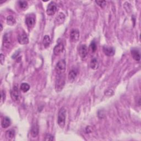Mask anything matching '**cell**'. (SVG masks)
<instances>
[{"mask_svg":"<svg viewBox=\"0 0 141 141\" xmlns=\"http://www.w3.org/2000/svg\"><path fill=\"white\" fill-rule=\"evenodd\" d=\"M66 110L64 107H62L59 110V114H58L57 118V123L59 126L63 128L66 123Z\"/></svg>","mask_w":141,"mask_h":141,"instance_id":"cell-1","label":"cell"},{"mask_svg":"<svg viewBox=\"0 0 141 141\" xmlns=\"http://www.w3.org/2000/svg\"><path fill=\"white\" fill-rule=\"evenodd\" d=\"M66 63L65 60H61L56 65L55 70L58 75H62L66 71Z\"/></svg>","mask_w":141,"mask_h":141,"instance_id":"cell-2","label":"cell"},{"mask_svg":"<svg viewBox=\"0 0 141 141\" xmlns=\"http://www.w3.org/2000/svg\"><path fill=\"white\" fill-rule=\"evenodd\" d=\"M65 81L64 77L62 75H59L58 76L55 84V89L57 92H59L62 90L65 85Z\"/></svg>","mask_w":141,"mask_h":141,"instance_id":"cell-3","label":"cell"},{"mask_svg":"<svg viewBox=\"0 0 141 141\" xmlns=\"http://www.w3.org/2000/svg\"><path fill=\"white\" fill-rule=\"evenodd\" d=\"M11 96L12 98V99L13 100V101L15 103H19L20 101V96L19 93V90L17 86H14L13 89L11 90Z\"/></svg>","mask_w":141,"mask_h":141,"instance_id":"cell-4","label":"cell"},{"mask_svg":"<svg viewBox=\"0 0 141 141\" xmlns=\"http://www.w3.org/2000/svg\"><path fill=\"white\" fill-rule=\"evenodd\" d=\"M80 33L77 29H72L70 32V40L73 43H76L78 41L80 38Z\"/></svg>","mask_w":141,"mask_h":141,"instance_id":"cell-5","label":"cell"},{"mask_svg":"<svg viewBox=\"0 0 141 141\" xmlns=\"http://www.w3.org/2000/svg\"><path fill=\"white\" fill-rule=\"evenodd\" d=\"M57 11L56 4L54 2H51L48 6L46 13L49 15H52Z\"/></svg>","mask_w":141,"mask_h":141,"instance_id":"cell-6","label":"cell"},{"mask_svg":"<svg viewBox=\"0 0 141 141\" xmlns=\"http://www.w3.org/2000/svg\"><path fill=\"white\" fill-rule=\"evenodd\" d=\"M79 55L82 60H84L88 55V48L85 45H81L78 48Z\"/></svg>","mask_w":141,"mask_h":141,"instance_id":"cell-7","label":"cell"},{"mask_svg":"<svg viewBox=\"0 0 141 141\" xmlns=\"http://www.w3.org/2000/svg\"><path fill=\"white\" fill-rule=\"evenodd\" d=\"M26 23L29 28H32L35 23V19L33 14H28L26 16Z\"/></svg>","mask_w":141,"mask_h":141,"instance_id":"cell-8","label":"cell"},{"mask_svg":"<svg viewBox=\"0 0 141 141\" xmlns=\"http://www.w3.org/2000/svg\"><path fill=\"white\" fill-rule=\"evenodd\" d=\"M103 52L107 56H113L115 53V50L113 47L109 46H104L103 48Z\"/></svg>","mask_w":141,"mask_h":141,"instance_id":"cell-9","label":"cell"},{"mask_svg":"<svg viewBox=\"0 0 141 141\" xmlns=\"http://www.w3.org/2000/svg\"><path fill=\"white\" fill-rule=\"evenodd\" d=\"M18 41L20 44L26 45L29 43V38L26 33H23L18 35Z\"/></svg>","mask_w":141,"mask_h":141,"instance_id":"cell-10","label":"cell"},{"mask_svg":"<svg viewBox=\"0 0 141 141\" xmlns=\"http://www.w3.org/2000/svg\"><path fill=\"white\" fill-rule=\"evenodd\" d=\"M64 50V46L62 43H59L53 49V53L56 56L60 55Z\"/></svg>","mask_w":141,"mask_h":141,"instance_id":"cell-11","label":"cell"},{"mask_svg":"<svg viewBox=\"0 0 141 141\" xmlns=\"http://www.w3.org/2000/svg\"><path fill=\"white\" fill-rule=\"evenodd\" d=\"M65 15L64 14V13H60L59 14H58L56 17V18L55 19V23L57 25H60L61 24H62L65 20Z\"/></svg>","mask_w":141,"mask_h":141,"instance_id":"cell-12","label":"cell"},{"mask_svg":"<svg viewBox=\"0 0 141 141\" xmlns=\"http://www.w3.org/2000/svg\"><path fill=\"white\" fill-rule=\"evenodd\" d=\"M131 55L132 57H133V59L136 60V61H139L140 59V56L139 54V52L138 50L137 49H133L131 50Z\"/></svg>","mask_w":141,"mask_h":141,"instance_id":"cell-13","label":"cell"},{"mask_svg":"<svg viewBox=\"0 0 141 141\" xmlns=\"http://www.w3.org/2000/svg\"><path fill=\"white\" fill-rule=\"evenodd\" d=\"M11 125V121L10 119L8 117H4L1 121L2 127L4 128H6L9 126H10Z\"/></svg>","mask_w":141,"mask_h":141,"instance_id":"cell-14","label":"cell"},{"mask_svg":"<svg viewBox=\"0 0 141 141\" xmlns=\"http://www.w3.org/2000/svg\"><path fill=\"white\" fill-rule=\"evenodd\" d=\"M39 134V127L36 125L34 124L32 126L31 129V135L33 137H36Z\"/></svg>","mask_w":141,"mask_h":141,"instance_id":"cell-15","label":"cell"},{"mask_svg":"<svg viewBox=\"0 0 141 141\" xmlns=\"http://www.w3.org/2000/svg\"><path fill=\"white\" fill-rule=\"evenodd\" d=\"M90 68L93 69H97L99 67V62L98 61V60L95 58L92 59L90 62Z\"/></svg>","mask_w":141,"mask_h":141,"instance_id":"cell-16","label":"cell"},{"mask_svg":"<svg viewBox=\"0 0 141 141\" xmlns=\"http://www.w3.org/2000/svg\"><path fill=\"white\" fill-rule=\"evenodd\" d=\"M15 136V131L14 130L10 129L9 130H7L6 132V137L8 140H11L14 138Z\"/></svg>","mask_w":141,"mask_h":141,"instance_id":"cell-17","label":"cell"},{"mask_svg":"<svg viewBox=\"0 0 141 141\" xmlns=\"http://www.w3.org/2000/svg\"><path fill=\"white\" fill-rule=\"evenodd\" d=\"M43 43L45 48H47L50 46V45L51 44V39L48 35H46L44 36L43 41Z\"/></svg>","mask_w":141,"mask_h":141,"instance_id":"cell-18","label":"cell"},{"mask_svg":"<svg viewBox=\"0 0 141 141\" xmlns=\"http://www.w3.org/2000/svg\"><path fill=\"white\" fill-rule=\"evenodd\" d=\"M77 75V71L76 69H72L70 71L68 74V79L70 81H73Z\"/></svg>","mask_w":141,"mask_h":141,"instance_id":"cell-19","label":"cell"},{"mask_svg":"<svg viewBox=\"0 0 141 141\" xmlns=\"http://www.w3.org/2000/svg\"><path fill=\"white\" fill-rule=\"evenodd\" d=\"M11 43V38L10 36L8 34H5L3 36V45L4 46H6V45H9Z\"/></svg>","mask_w":141,"mask_h":141,"instance_id":"cell-20","label":"cell"},{"mask_svg":"<svg viewBox=\"0 0 141 141\" xmlns=\"http://www.w3.org/2000/svg\"><path fill=\"white\" fill-rule=\"evenodd\" d=\"M20 89L23 92L26 93L30 89V85L27 83H23L22 84L20 85Z\"/></svg>","mask_w":141,"mask_h":141,"instance_id":"cell-21","label":"cell"},{"mask_svg":"<svg viewBox=\"0 0 141 141\" xmlns=\"http://www.w3.org/2000/svg\"><path fill=\"white\" fill-rule=\"evenodd\" d=\"M7 23L9 26H13L16 23V20L13 16L9 15L7 17Z\"/></svg>","mask_w":141,"mask_h":141,"instance_id":"cell-22","label":"cell"},{"mask_svg":"<svg viewBox=\"0 0 141 141\" xmlns=\"http://www.w3.org/2000/svg\"><path fill=\"white\" fill-rule=\"evenodd\" d=\"M18 5L22 10H26L28 8V2L25 1H19L18 2Z\"/></svg>","mask_w":141,"mask_h":141,"instance_id":"cell-23","label":"cell"},{"mask_svg":"<svg viewBox=\"0 0 141 141\" xmlns=\"http://www.w3.org/2000/svg\"><path fill=\"white\" fill-rule=\"evenodd\" d=\"M90 49L91 50V51H92V52H93L96 51L97 49V46L96 43H95V41H93V42H92V43L90 44Z\"/></svg>","mask_w":141,"mask_h":141,"instance_id":"cell-24","label":"cell"},{"mask_svg":"<svg viewBox=\"0 0 141 141\" xmlns=\"http://www.w3.org/2000/svg\"><path fill=\"white\" fill-rule=\"evenodd\" d=\"M95 3L102 8H104L106 6V2L105 1H95Z\"/></svg>","mask_w":141,"mask_h":141,"instance_id":"cell-25","label":"cell"},{"mask_svg":"<svg viewBox=\"0 0 141 141\" xmlns=\"http://www.w3.org/2000/svg\"><path fill=\"white\" fill-rule=\"evenodd\" d=\"M5 98H6V93L5 92H4V90H2L1 97V104L3 103V101H5Z\"/></svg>","mask_w":141,"mask_h":141,"instance_id":"cell-26","label":"cell"},{"mask_svg":"<svg viewBox=\"0 0 141 141\" xmlns=\"http://www.w3.org/2000/svg\"><path fill=\"white\" fill-rule=\"evenodd\" d=\"M45 140H53V136L50 134H47L46 135L45 138Z\"/></svg>","mask_w":141,"mask_h":141,"instance_id":"cell-27","label":"cell"},{"mask_svg":"<svg viewBox=\"0 0 141 141\" xmlns=\"http://www.w3.org/2000/svg\"><path fill=\"white\" fill-rule=\"evenodd\" d=\"M0 59H1V64L3 65V62H5V56H4L2 53L1 54V57H0Z\"/></svg>","mask_w":141,"mask_h":141,"instance_id":"cell-28","label":"cell"},{"mask_svg":"<svg viewBox=\"0 0 141 141\" xmlns=\"http://www.w3.org/2000/svg\"><path fill=\"white\" fill-rule=\"evenodd\" d=\"M92 127H87L86 128V132L87 133H90V132H92Z\"/></svg>","mask_w":141,"mask_h":141,"instance_id":"cell-29","label":"cell"},{"mask_svg":"<svg viewBox=\"0 0 141 141\" xmlns=\"http://www.w3.org/2000/svg\"><path fill=\"white\" fill-rule=\"evenodd\" d=\"M2 29H3V28H2V24H1V31L2 30Z\"/></svg>","mask_w":141,"mask_h":141,"instance_id":"cell-30","label":"cell"}]
</instances>
